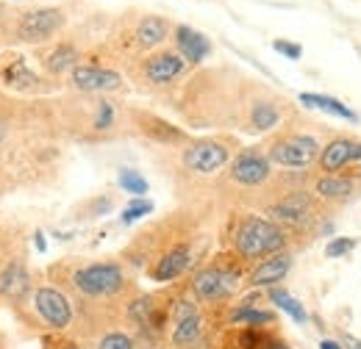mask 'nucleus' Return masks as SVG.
<instances>
[{"label":"nucleus","instance_id":"4","mask_svg":"<svg viewBox=\"0 0 361 349\" xmlns=\"http://www.w3.org/2000/svg\"><path fill=\"white\" fill-rule=\"evenodd\" d=\"M192 288H195V294L203 303H220V300H228L239 288V272L220 269V266H209V269H203V272L195 274Z\"/></svg>","mask_w":361,"mask_h":349},{"label":"nucleus","instance_id":"33","mask_svg":"<svg viewBox=\"0 0 361 349\" xmlns=\"http://www.w3.org/2000/svg\"><path fill=\"white\" fill-rule=\"evenodd\" d=\"M34 244H37V250H39V253H45L47 250V241H45V233H42V230H37V233H34Z\"/></svg>","mask_w":361,"mask_h":349},{"label":"nucleus","instance_id":"34","mask_svg":"<svg viewBox=\"0 0 361 349\" xmlns=\"http://www.w3.org/2000/svg\"><path fill=\"white\" fill-rule=\"evenodd\" d=\"M342 347L361 349V341H359V338H353V336H342Z\"/></svg>","mask_w":361,"mask_h":349},{"label":"nucleus","instance_id":"1","mask_svg":"<svg viewBox=\"0 0 361 349\" xmlns=\"http://www.w3.org/2000/svg\"><path fill=\"white\" fill-rule=\"evenodd\" d=\"M233 247L242 258L256 261V258H270L275 253H281L286 247V233L262 217H245L236 224L233 233Z\"/></svg>","mask_w":361,"mask_h":349},{"label":"nucleus","instance_id":"18","mask_svg":"<svg viewBox=\"0 0 361 349\" xmlns=\"http://www.w3.org/2000/svg\"><path fill=\"white\" fill-rule=\"evenodd\" d=\"M206 322H203V316L200 313H195V316H189V319H183V322H176V327H173V336H170V341H173V347L176 349H192L200 344V338H203V333H206V327H203Z\"/></svg>","mask_w":361,"mask_h":349},{"label":"nucleus","instance_id":"19","mask_svg":"<svg viewBox=\"0 0 361 349\" xmlns=\"http://www.w3.org/2000/svg\"><path fill=\"white\" fill-rule=\"evenodd\" d=\"M317 194L322 200H348L356 194V180L345 174H325L317 180Z\"/></svg>","mask_w":361,"mask_h":349},{"label":"nucleus","instance_id":"22","mask_svg":"<svg viewBox=\"0 0 361 349\" xmlns=\"http://www.w3.org/2000/svg\"><path fill=\"white\" fill-rule=\"evenodd\" d=\"M270 300L281 307L283 313H289V316H292V322H298V324H306V322H309V313H306L303 303H300V300H295V297H292L286 288H275V286H272Z\"/></svg>","mask_w":361,"mask_h":349},{"label":"nucleus","instance_id":"29","mask_svg":"<svg viewBox=\"0 0 361 349\" xmlns=\"http://www.w3.org/2000/svg\"><path fill=\"white\" fill-rule=\"evenodd\" d=\"M114 125V106L109 100H100L97 103V114H94V128L97 131H109Z\"/></svg>","mask_w":361,"mask_h":349},{"label":"nucleus","instance_id":"35","mask_svg":"<svg viewBox=\"0 0 361 349\" xmlns=\"http://www.w3.org/2000/svg\"><path fill=\"white\" fill-rule=\"evenodd\" d=\"M319 349H345V347H342L339 341H334V338H322V341H319Z\"/></svg>","mask_w":361,"mask_h":349},{"label":"nucleus","instance_id":"2","mask_svg":"<svg viewBox=\"0 0 361 349\" xmlns=\"http://www.w3.org/2000/svg\"><path fill=\"white\" fill-rule=\"evenodd\" d=\"M73 283L87 297H111V294L123 291L126 274H123L120 263H90L73 274Z\"/></svg>","mask_w":361,"mask_h":349},{"label":"nucleus","instance_id":"28","mask_svg":"<svg viewBox=\"0 0 361 349\" xmlns=\"http://www.w3.org/2000/svg\"><path fill=\"white\" fill-rule=\"evenodd\" d=\"M150 211H153V203H150V200H142V197H136L131 205H126V208H123L120 219H123L126 224H131V222H136L139 217H147Z\"/></svg>","mask_w":361,"mask_h":349},{"label":"nucleus","instance_id":"10","mask_svg":"<svg viewBox=\"0 0 361 349\" xmlns=\"http://www.w3.org/2000/svg\"><path fill=\"white\" fill-rule=\"evenodd\" d=\"M73 87L81 91H111V89L123 87V78H120V72L103 70V67H75Z\"/></svg>","mask_w":361,"mask_h":349},{"label":"nucleus","instance_id":"30","mask_svg":"<svg viewBox=\"0 0 361 349\" xmlns=\"http://www.w3.org/2000/svg\"><path fill=\"white\" fill-rule=\"evenodd\" d=\"M353 247H356V239H334V241L325 244V255L328 258H339V255H348Z\"/></svg>","mask_w":361,"mask_h":349},{"label":"nucleus","instance_id":"6","mask_svg":"<svg viewBox=\"0 0 361 349\" xmlns=\"http://www.w3.org/2000/svg\"><path fill=\"white\" fill-rule=\"evenodd\" d=\"M34 307H37V313L42 316V322L50 330H64L73 322V305H70V300L59 288H50V286L37 288Z\"/></svg>","mask_w":361,"mask_h":349},{"label":"nucleus","instance_id":"14","mask_svg":"<svg viewBox=\"0 0 361 349\" xmlns=\"http://www.w3.org/2000/svg\"><path fill=\"white\" fill-rule=\"evenodd\" d=\"M176 42H178V50L183 53V58L189 64H200L212 53V42L200 31H195L189 25H178L176 28Z\"/></svg>","mask_w":361,"mask_h":349},{"label":"nucleus","instance_id":"3","mask_svg":"<svg viewBox=\"0 0 361 349\" xmlns=\"http://www.w3.org/2000/svg\"><path fill=\"white\" fill-rule=\"evenodd\" d=\"M319 144H317L314 136H306V133H289V136H281L275 139L267 150L272 164L278 167H289V170H300V167H309L312 161L319 158Z\"/></svg>","mask_w":361,"mask_h":349},{"label":"nucleus","instance_id":"32","mask_svg":"<svg viewBox=\"0 0 361 349\" xmlns=\"http://www.w3.org/2000/svg\"><path fill=\"white\" fill-rule=\"evenodd\" d=\"M195 313H197V305L189 303V300H180V303H176V307H173V319H176V322H183V319H189V316H195Z\"/></svg>","mask_w":361,"mask_h":349},{"label":"nucleus","instance_id":"27","mask_svg":"<svg viewBox=\"0 0 361 349\" xmlns=\"http://www.w3.org/2000/svg\"><path fill=\"white\" fill-rule=\"evenodd\" d=\"M94 349H136V341H134V336H128V333H123V330H111V333H106V336L97 341Z\"/></svg>","mask_w":361,"mask_h":349},{"label":"nucleus","instance_id":"25","mask_svg":"<svg viewBox=\"0 0 361 349\" xmlns=\"http://www.w3.org/2000/svg\"><path fill=\"white\" fill-rule=\"evenodd\" d=\"M75 61H78V50L73 44H59L50 56H47V70L50 72H64V70H75Z\"/></svg>","mask_w":361,"mask_h":349},{"label":"nucleus","instance_id":"15","mask_svg":"<svg viewBox=\"0 0 361 349\" xmlns=\"http://www.w3.org/2000/svg\"><path fill=\"white\" fill-rule=\"evenodd\" d=\"M189 263H192L189 250H186V247H173L167 255H161V261L156 263V269H153L150 274H153L156 283H170V280L180 277V274L189 269Z\"/></svg>","mask_w":361,"mask_h":349},{"label":"nucleus","instance_id":"17","mask_svg":"<svg viewBox=\"0 0 361 349\" xmlns=\"http://www.w3.org/2000/svg\"><path fill=\"white\" fill-rule=\"evenodd\" d=\"M31 288V277L23 263H8L6 272L0 274V294L8 300H23Z\"/></svg>","mask_w":361,"mask_h":349},{"label":"nucleus","instance_id":"21","mask_svg":"<svg viewBox=\"0 0 361 349\" xmlns=\"http://www.w3.org/2000/svg\"><path fill=\"white\" fill-rule=\"evenodd\" d=\"M167 31L170 28L161 17H145L136 28V42H139V47H156L159 42L167 39Z\"/></svg>","mask_w":361,"mask_h":349},{"label":"nucleus","instance_id":"31","mask_svg":"<svg viewBox=\"0 0 361 349\" xmlns=\"http://www.w3.org/2000/svg\"><path fill=\"white\" fill-rule=\"evenodd\" d=\"M272 50H278L281 56H286V58H292V61H298V58L303 56V50H300V44L283 42V39H275V42H272Z\"/></svg>","mask_w":361,"mask_h":349},{"label":"nucleus","instance_id":"11","mask_svg":"<svg viewBox=\"0 0 361 349\" xmlns=\"http://www.w3.org/2000/svg\"><path fill=\"white\" fill-rule=\"evenodd\" d=\"M270 214L275 219H281V222H289V224H303L306 219L314 214V200L306 191H292L281 203L272 205Z\"/></svg>","mask_w":361,"mask_h":349},{"label":"nucleus","instance_id":"20","mask_svg":"<svg viewBox=\"0 0 361 349\" xmlns=\"http://www.w3.org/2000/svg\"><path fill=\"white\" fill-rule=\"evenodd\" d=\"M300 103H303V106H312V108H319V111H328V114H334V117H339V120L359 122L356 111H350L348 106H342L336 97H328V94H312V91H306V94H300Z\"/></svg>","mask_w":361,"mask_h":349},{"label":"nucleus","instance_id":"26","mask_svg":"<svg viewBox=\"0 0 361 349\" xmlns=\"http://www.w3.org/2000/svg\"><path fill=\"white\" fill-rule=\"evenodd\" d=\"M117 183H120V189H126L128 194H136V197H139V194H147V180L139 172H134V170H120Z\"/></svg>","mask_w":361,"mask_h":349},{"label":"nucleus","instance_id":"36","mask_svg":"<svg viewBox=\"0 0 361 349\" xmlns=\"http://www.w3.org/2000/svg\"><path fill=\"white\" fill-rule=\"evenodd\" d=\"M153 349H156V347H153Z\"/></svg>","mask_w":361,"mask_h":349},{"label":"nucleus","instance_id":"5","mask_svg":"<svg viewBox=\"0 0 361 349\" xmlns=\"http://www.w3.org/2000/svg\"><path fill=\"white\" fill-rule=\"evenodd\" d=\"M228 156H231V150H228L223 141L200 139V141L186 144V150H183V167L197 174H212L217 172L220 167H226Z\"/></svg>","mask_w":361,"mask_h":349},{"label":"nucleus","instance_id":"16","mask_svg":"<svg viewBox=\"0 0 361 349\" xmlns=\"http://www.w3.org/2000/svg\"><path fill=\"white\" fill-rule=\"evenodd\" d=\"M256 294L253 297H247L245 303H239V305L231 310V316H228V322L231 324H247V327H267L275 322V313L272 310H262V307H256Z\"/></svg>","mask_w":361,"mask_h":349},{"label":"nucleus","instance_id":"12","mask_svg":"<svg viewBox=\"0 0 361 349\" xmlns=\"http://www.w3.org/2000/svg\"><path fill=\"white\" fill-rule=\"evenodd\" d=\"M289 269H292V255H289V253H275V255H270L267 261H262L250 272L247 283H250L253 288L275 286V283H281V280L289 274Z\"/></svg>","mask_w":361,"mask_h":349},{"label":"nucleus","instance_id":"24","mask_svg":"<svg viewBox=\"0 0 361 349\" xmlns=\"http://www.w3.org/2000/svg\"><path fill=\"white\" fill-rule=\"evenodd\" d=\"M278 120H281V111H278V106H272V103H256L253 111H250V125H253V131H270V128L278 125Z\"/></svg>","mask_w":361,"mask_h":349},{"label":"nucleus","instance_id":"9","mask_svg":"<svg viewBox=\"0 0 361 349\" xmlns=\"http://www.w3.org/2000/svg\"><path fill=\"white\" fill-rule=\"evenodd\" d=\"M356 161H361V141L356 139H334L319 150V167L328 174L342 172Z\"/></svg>","mask_w":361,"mask_h":349},{"label":"nucleus","instance_id":"8","mask_svg":"<svg viewBox=\"0 0 361 349\" xmlns=\"http://www.w3.org/2000/svg\"><path fill=\"white\" fill-rule=\"evenodd\" d=\"M61 25H64V14L59 8H37V11L23 14L17 25V37L23 42H45Z\"/></svg>","mask_w":361,"mask_h":349},{"label":"nucleus","instance_id":"23","mask_svg":"<svg viewBox=\"0 0 361 349\" xmlns=\"http://www.w3.org/2000/svg\"><path fill=\"white\" fill-rule=\"evenodd\" d=\"M3 81H6V87H11V89H28V87H34V84H39V81H37V75L25 67V61H23V58H14V61L6 67Z\"/></svg>","mask_w":361,"mask_h":349},{"label":"nucleus","instance_id":"13","mask_svg":"<svg viewBox=\"0 0 361 349\" xmlns=\"http://www.w3.org/2000/svg\"><path fill=\"white\" fill-rule=\"evenodd\" d=\"M183 58H180L178 53H170V50H164V53H156V56H150L147 58V64H145V75H147V81L150 84H170V81H176L180 72H183Z\"/></svg>","mask_w":361,"mask_h":349},{"label":"nucleus","instance_id":"7","mask_svg":"<svg viewBox=\"0 0 361 349\" xmlns=\"http://www.w3.org/2000/svg\"><path fill=\"white\" fill-rule=\"evenodd\" d=\"M272 172V161L270 156H264L259 147H247L242 150L233 164H231V177L242 186H262L267 183V177Z\"/></svg>","mask_w":361,"mask_h":349}]
</instances>
